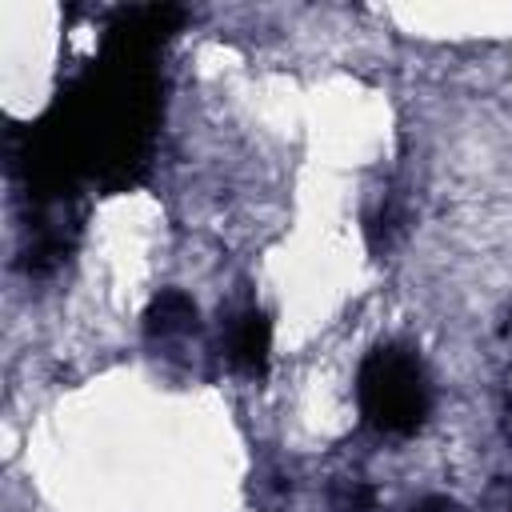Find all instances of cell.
I'll return each mask as SVG.
<instances>
[{"instance_id":"2","label":"cell","mask_w":512,"mask_h":512,"mask_svg":"<svg viewBox=\"0 0 512 512\" xmlns=\"http://www.w3.org/2000/svg\"><path fill=\"white\" fill-rule=\"evenodd\" d=\"M264 352H268V324H264V316H248L236 332V360L256 368L264 360Z\"/></svg>"},{"instance_id":"3","label":"cell","mask_w":512,"mask_h":512,"mask_svg":"<svg viewBox=\"0 0 512 512\" xmlns=\"http://www.w3.org/2000/svg\"><path fill=\"white\" fill-rule=\"evenodd\" d=\"M184 320H192V304H188L184 296H176V292L160 296V304H156V312H152V328L168 332V328H176V324H184Z\"/></svg>"},{"instance_id":"1","label":"cell","mask_w":512,"mask_h":512,"mask_svg":"<svg viewBox=\"0 0 512 512\" xmlns=\"http://www.w3.org/2000/svg\"><path fill=\"white\" fill-rule=\"evenodd\" d=\"M364 404L368 412L388 424V428H408L420 412V388L412 380V372L392 360V356H376L364 368Z\"/></svg>"}]
</instances>
